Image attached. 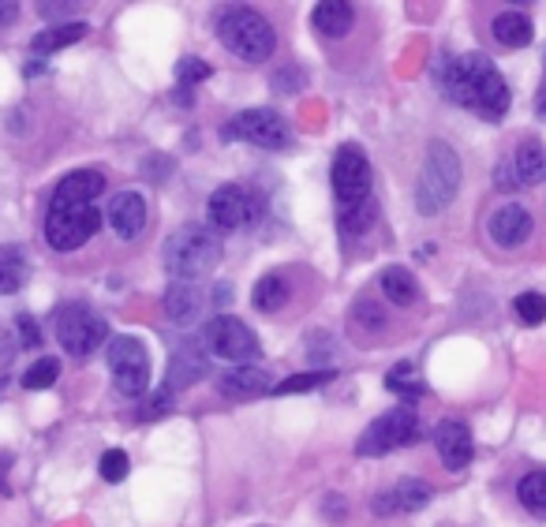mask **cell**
Listing matches in <instances>:
<instances>
[{"instance_id": "obj_1", "label": "cell", "mask_w": 546, "mask_h": 527, "mask_svg": "<svg viewBox=\"0 0 546 527\" xmlns=\"http://www.w3.org/2000/svg\"><path fill=\"white\" fill-rule=\"evenodd\" d=\"M105 191V176L98 169H75L57 184L45 214V240L53 251H75L98 232L101 214L94 199Z\"/></svg>"}, {"instance_id": "obj_2", "label": "cell", "mask_w": 546, "mask_h": 527, "mask_svg": "<svg viewBox=\"0 0 546 527\" xmlns=\"http://www.w3.org/2000/svg\"><path fill=\"white\" fill-rule=\"evenodd\" d=\"M442 86H446L449 101L472 109L483 120H502L509 113V86H505L502 72L494 68V60L483 53H464V57L446 60Z\"/></svg>"}, {"instance_id": "obj_3", "label": "cell", "mask_w": 546, "mask_h": 527, "mask_svg": "<svg viewBox=\"0 0 546 527\" xmlns=\"http://www.w3.org/2000/svg\"><path fill=\"white\" fill-rule=\"evenodd\" d=\"M221 262V240L214 228L206 225H180L165 240V270L173 281L195 285L202 277H210Z\"/></svg>"}, {"instance_id": "obj_4", "label": "cell", "mask_w": 546, "mask_h": 527, "mask_svg": "<svg viewBox=\"0 0 546 527\" xmlns=\"http://www.w3.org/2000/svg\"><path fill=\"white\" fill-rule=\"evenodd\" d=\"M460 187V157L457 150L442 139H434L427 146V161H423V172H419L416 184V210L423 217L442 214L449 202L457 199Z\"/></svg>"}, {"instance_id": "obj_5", "label": "cell", "mask_w": 546, "mask_h": 527, "mask_svg": "<svg viewBox=\"0 0 546 527\" xmlns=\"http://www.w3.org/2000/svg\"><path fill=\"white\" fill-rule=\"evenodd\" d=\"M217 38L232 57L247 60V64H266L277 49V34H273L270 19L251 12V8H232V12L221 15Z\"/></svg>"}, {"instance_id": "obj_6", "label": "cell", "mask_w": 546, "mask_h": 527, "mask_svg": "<svg viewBox=\"0 0 546 527\" xmlns=\"http://www.w3.org/2000/svg\"><path fill=\"white\" fill-rule=\"evenodd\" d=\"M199 341L210 356L225 359V363H236V367H244V363H251V359L262 356L259 337L251 333L247 322L232 318V314H221V318H214V322H206Z\"/></svg>"}, {"instance_id": "obj_7", "label": "cell", "mask_w": 546, "mask_h": 527, "mask_svg": "<svg viewBox=\"0 0 546 527\" xmlns=\"http://www.w3.org/2000/svg\"><path fill=\"white\" fill-rule=\"evenodd\" d=\"M53 326H57V341L60 348L75 359H87L90 352H98L101 341L109 337V326H105V318L83 307V303H64L53 318Z\"/></svg>"}, {"instance_id": "obj_8", "label": "cell", "mask_w": 546, "mask_h": 527, "mask_svg": "<svg viewBox=\"0 0 546 527\" xmlns=\"http://www.w3.org/2000/svg\"><path fill=\"white\" fill-rule=\"evenodd\" d=\"M109 371H113L116 393L124 397H143L150 385V352L139 337H113L109 341Z\"/></svg>"}, {"instance_id": "obj_9", "label": "cell", "mask_w": 546, "mask_h": 527, "mask_svg": "<svg viewBox=\"0 0 546 527\" xmlns=\"http://www.w3.org/2000/svg\"><path fill=\"white\" fill-rule=\"evenodd\" d=\"M225 139H240L259 150H285L292 146V128L277 109H244L225 124Z\"/></svg>"}, {"instance_id": "obj_10", "label": "cell", "mask_w": 546, "mask_h": 527, "mask_svg": "<svg viewBox=\"0 0 546 527\" xmlns=\"http://www.w3.org/2000/svg\"><path fill=\"white\" fill-rule=\"evenodd\" d=\"M419 442V419L412 408H393V412L378 415L371 427L363 430V438L356 442L360 456H386L401 445Z\"/></svg>"}, {"instance_id": "obj_11", "label": "cell", "mask_w": 546, "mask_h": 527, "mask_svg": "<svg viewBox=\"0 0 546 527\" xmlns=\"http://www.w3.org/2000/svg\"><path fill=\"white\" fill-rule=\"evenodd\" d=\"M330 180H333V195H337L341 206L371 199V161H367V154H363L360 146L348 143L337 150Z\"/></svg>"}, {"instance_id": "obj_12", "label": "cell", "mask_w": 546, "mask_h": 527, "mask_svg": "<svg viewBox=\"0 0 546 527\" xmlns=\"http://www.w3.org/2000/svg\"><path fill=\"white\" fill-rule=\"evenodd\" d=\"M259 214H262V199L240 184H225L210 195V221H214L217 228L236 232V228L255 225Z\"/></svg>"}, {"instance_id": "obj_13", "label": "cell", "mask_w": 546, "mask_h": 527, "mask_svg": "<svg viewBox=\"0 0 546 527\" xmlns=\"http://www.w3.org/2000/svg\"><path fill=\"white\" fill-rule=\"evenodd\" d=\"M434 445H438V456H442V464L449 471H464L472 464V430L468 423H460V419H442L438 427H434Z\"/></svg>"}, {"instance_id": "obj_14", "label": "cell", "mask_w": 546, "mask_h": 527, "mask_svg": "<svg viewBox=\"0 0 546 527\" xmlns=\"http://www.w3.org/2000/svg\"><path fill=\"white\" fill-rule=\"evenodd\" d=\"M202 374H206V348H202V341H184L173 352V363H169V378H165L161 397L173 400V393H184L187 385L199 382Z\"/></svg>"}, {"instance_id": "obj_15", "label": "cell", "mask_w": 546, "mask_h": 527, "mask_svg": "<svg viewBox=\"0 0 546 527\" xmlns=\"http://www.w3.org/2000/svg\"><path fill=\"white\" fill-rule=\"evenodd\" d=\"M490 240L498 247H520V243L532 236V214L520 206V202H509L502 210L490 214Z\"/></svg>"}, {"instance_id": "obj_16", "label": "cell", "mask_w": 546, "mask_h": 527, "mask_svg": "<svg viewBox=\"0 0 546 527\" xmlns=\"http://www.w3.org/2000/svg\"><path fill=\"white\" fill-rule=\"evenodd\" d=\"M427 501H431V486L419 483V479H401L389 494H378L371 505L378 516H393V513H416Z\"/></svg>"}, {"instance_id": "obj_17", "label": "cell", "mask_w": 546, "mask_h": 527, "mask_svg": "<svg viewBox=\"0 0 546 527\" xmlns=\"http://www.w3.org/2000/svg\"><path fill=\"white\" fill-rule=\"evenodd\" d=\"M109 225L120 240H135L146 228V202L143 195L135 191H120L113 202H109Z\"/></svg>"}, {"instance_id": "obj_18", "label": "cell", "mask_w": 546, "mask_h": 527, "mask_svg": "<svg viewBox=\"0 0 546 527\" xmlns=\"http://www.w3.org/2000/svg\"><path fill=\"white\" fill-rule=\"evenodd\" d=\"M217 389L232 400H251V397L270 393L273 382H270V371H266V367H232L229 374L217 378Z\"/></svg>"}, {"instance_id": "obj_19", "label": "cell", "mask_w": 546, "mask_h": 527, "mask_svg": "<svg viewBox=\"0 0 546 527\" xmlns=\"http://www.w3.org/2000/svg\"><path fill=\"white\" fill-rule=\"evenodd\" d=\"M311 23L326 38H345L348 30H352V23H356V8L348 0H322L315 8V15H311Z\"/></svg>"}, {"instance_id": "obj_20", "label": "cell", "mask_w": 546, "mask_h": 527, "mask_svg": "<svg viewBox=\"0 0 546 527\" xmlns=\"http://www.w3.org/2000/svg\"><path fill=\"white\" fill-rule=\"evenodd\" d=\"M513 172H517V184L532 187V184H543L546 180V146L528 139V143L517 146L513 154Z\"/></svg>"}, {"instance_id": "obj_21", "label": "cell", "mask_w": 546, "mask_h": 527, "mask_svg": "<svg viewBox=\"0 0 546 527\" xmlns=\"http://www.w3.org/2000/svg\"><path fill=\"white\" fill-rule=\"evenodd\" d=\"M165 314L187 326V322H195L202 314V292L195 285H184V281H173V288L165 292Z\"/></svg>"}, {"instance_id": "obj_22", "label": "cell", "mask_w": 546, "mask_h": 527, "mask_svg": "<svg viewBox=\"0 0 546 527\" xmlns=\"http://www.w3.org/2000/svg\"><path fill=\"white\" fill-rule=\"evenodd\" d=\"M23 281H27V255H23V247L4 243L0 247V296L19 292Z\"/></svg>"}, {"instance_id": "obj_23", "label": "cell", "mask_w": 546, "mask_h": 527, "mask_svg": "<svg viewBox=\"0 0 546 527\" xmlns=\"http://www.w3.org/2000/svg\"><path fill=\"white\" fill-rule=\"evenodd\" d=\"M494 38L505 49H524V45H532V19L520 12H502L494 19Z\"/></svg>"}, {"instance_id": "obj_24", "label": "cell", "mask_w": 546, "mask_h": 527, "mask_svg": "<svg viewBox=\"0 0 546 527\" xmlns=\"http://www.w3.org/2000/svg\"><path fill=\"white\" fill-rule=\"evenodd\" d=\"M382 292H386V300L397 303V307H412L419 296L416 277L404 270V266H386V270H382Z\"/></svg>"}, {"instance_id": "obj_25", "label": "cell", "mask_w": 546, "mask_h": 527, "mask_svg": "<svg viewBox=\"0 0 546 527\" xmlns=\"http://www.w3.org/2000/svg\"><path fill=\"white\" fill-rule=\"evenodd\" d=\"M251 303H255L262 314L281 311V307L288 303L285 277H281V273H266V277H259V285H255V292H251Z\"/></svg>"}, {"instance_id": "obj_26", "label": "cell", "mask_w": 546, "mask_h": 527, "mask_svg": "<svg viewBox=\"0 0 546 527\" xmlns=\"http://www.w3.org/2000/svg\"><path fill=\"white\" fill-rule=\"evenodd\" d=\"M517 498H520V505H524L528 513L543 516V520H546V468H535V471H528V475L520 479Z\"/></svg>"}, {"instance_id": "obj_27", "label": "cell", "mask_w": 546, "mask_h": 527, "mask_svg": "<svg viewBox=\"0 0 546 527\" xmlns=\"http://www.w3.org/2000/svg\"><path fill=\"white\" fill-rule=\"evenodd\" d=\"M79 38H87V23H64V27H53L34 38V53H57V49H68Z\"/></svg>"}, {"instance_id": "obj_28", "label": "cell", "mask_w": 546, "mask_h": 527, "mask_svg": "<svg viewBox=\"0 0 546 527\" xmlns=\"http://www.w3.org/2000/svg\"><path fill=\"white\" fill-rule=\"evenodd\" d=\"M386 389L389 393H397V397H404V400H419L423 393H427V385H423V378L416 374L412 363H397V367L386 374Z\"/></svg>"}, {"instance_id": "obj_29", "label": "cell", "mask_w": 546, "mask_h": 527, "mask_svg": "<svg viewBox=\"0 0 546 527\" xmlns=\"http://www.w3.org/2000/svg\"><path fill=\"white\" fill-rule=\"evenodd\" d=\"M374 217H378V206L374 199H363V202H352V206H341V232L348 236H360L367 228L374 225Z\"/></svg>"}, {"instance_id": "obj_30", "label": "cell", "mask_w": 546, "mask_h": 527, "mask_svg": "<svg viewBox=\"0 0 546 527\" xmlns=\"http://www.w3.org/2000/svg\"><path fill=\"white\" fill-rule=\"evenodd\" d=\"M330 378H333V371L292 374V378H285V382L273 385V393H277V397H292V393H311V389H318V385H326Z\"/></svg>"}, {"instance_id": "obj_31", "label": "cell", "mask_w": 546, "mask_h": 527, "mask_svg": "<svg viewBox=\"0 0 546 527\" xmlns=\"http://www.w3.org/2000/svg\"><path fill=\"white\" fill-rule=\"evenodd\" d=\"M60 378V363L53 356L38 359L34 367H27V374H23V389H49V385Z\"/></svg>"}, {"instance_id": "obj_32", "label": "cell", "mask_w": 546, "mask_h": 527, "mask_svg": "<svg viewBox=\"0 0 546 527\" xmlns=\"http://www.w3.org/2000/svg\"><path fill=\"white\" fill-rule=\"evenodd\" d=\"M513 311H517V318L524 326H539V322H546V296H539V292H524V296H517Z\"/></svg>"}, {"instance_id": "obj_33", "label": "cell", "mask_w": 546, "mask_h": 527, "mask_svg": "<svg viewBox=\"0 0 546 527\" xmlns=\"http://www.w3.org/2000/svg\"><path fill=\"white\" fill-rule=\"evenodd\" d=\"M210 79V64L206 60H199V57H184L180 64H176V83L184 86H195V83H206Z\"/></svg>"}, {"instance_id": "obj_34", "label": "cell", "mask_w": 546, "mask_h": 527, "mask_svg": "<svg viewBox=\"0 0 546 527\" xmlns=\"http://www.w3.org/2000/svg\"><path fill=\"white\" fill-rule=\"evenodd\" d=\"M352 326L378 333V329H386V314H382V307H378V303L360 300V303H356V311H352Z\"/></svg>"}, {"instance_id": "obj_35", "label": "cell", "mask_w": 546, "mask_h": 527, "mask_svg": "<svg viewBox=\"0 0 546 527\" xmlns=\"http://www.w3.org/2000/svg\"><path fill=\"white\" fill-rule=\"evenodd\" d=\"M124 475H128V453L124 449H109L101 456V479L105 483H120Z\"/></svg>"}, {"instance_id": "obj_36", "label": "cell", "mask_w": 546, "mask_h": 527, "mask_svg": "<svg viewBox=\"0 0 546 527\" xmlns=\"http://www.w3.org/2000/svg\"><path fill=\"white\" fill-rule=\"evenodd\" d=\"M15 326H19V341L27 344V348H38V344H42V329H38V322H34L30 314H19Z\"/></svg>"}, {"instance_id": "obj_37", "label": "cell", "mask_w": 546, "mask_h": 527, "mask_svg": "<svg viewBox=\"0 0 546 527\" xmlns=\"http://www.w3.org/2000/svg\"><path fill=\"white\" fill-rule=\"evenodd\" d=\"M15 15H19V4H12V0H0V27H8Z\"/></svg>"}, {"instance_id": "obj_38", "label": "cell", "mask_w": 546, "mask_h": 527, "mask_svg": "<svg viewBox=\"0 0 546 527\" xmlns=\"http://www.w3.org/2000/svg\"><path fill=\"white\" fill-rule=\"evenodd\" d=\"M535 113H539V120H546V86L539 90V98H535Z\"/></svg>"}]
</instances>
